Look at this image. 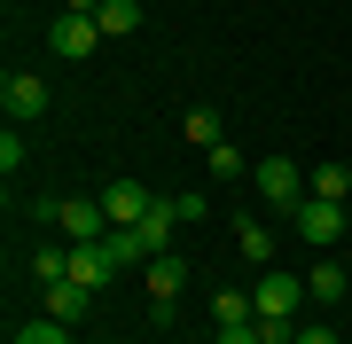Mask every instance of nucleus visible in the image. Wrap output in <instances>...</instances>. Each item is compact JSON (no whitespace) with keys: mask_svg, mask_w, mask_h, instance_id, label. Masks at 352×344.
I'll use <instances>...</instances> for the list:
<instances>
[{"mask_svg":"<svg viewBox=\"0 0 352 344\" xmlns=\"http://www.w3.org/2000/svg\"><path fill=\"white\" fill-rule=\"evenodd\" d=\"M314 196H329V204H352V172H344V165H321V172H314Z\"/></svg>","mask_w":352,"mask_h":344,"instance_id":"dca6fc26","label":"nucleus"},{"mask_svg":"<svg viewBox=\"0 0 352 344\" xmlns=\"http://www.w3.org/2000/svg\"><path fill=\"white\" fill-rule=\"evenodd\" d=\"M0 102H8V126H24V117L47 110V78H39V71H8V78H0Z\"/></svg>","mask_w":352,"mask_h":344,"instance_id":"20e7f679","label":"nucleus"},{"mask_svg":"<svg viewBox=\"0 0 352 344\" xmlns=\"http://www.w3.org/2000/svg\"><path fill=\"white\" fill-rule=\"evenodd\" d=\"M235 242H243V258H274V235H266V219H235Z\"/></svg>","mask_w":352,"mask_h":344,"instance_id":"4468645a","label":"nucleus"},{"mask_svg":"<svg viewBox=\"0 0 352 344\" xmlns=\"http://www.w3.org/2000/svg\"><path fill=\"white\" fill-rule=\"evenodd\" d=\"M102 204H110V227H141V219L157 211V196L141 188V180H110V188H102Z\"/></svg>","mask_w":352,"mask_h":344,"instance_id":"423d86ee","label":"nucleus"},{"mask_svg":"<svg viewBox=\"0 0 352 344\" xmlns=\"http://www.w3.org/2000/svg\"><path fill=\"white\" fill-rule=\"evenodd\" d=\"M305 297H314V290H305L298 274H274V266H266V282L251 290V306H258V321H298Z\"/></svg>","mask_w":352,"mask_h":344,"instance_id":"f03ea898","label":"nucleus"},{"mask_svg":"<svg viewBox=\"0 0 352 344\" xmlns=\"http://www.w3.org/2000/svg\"><path fill=\"white\" fill-rule=\"evenodd\" d=\"M305 290H314L321 306H337V297H352V282H344V266H337V258H321V266L305 274Z\"/></svg>","mask_w":352,"mask_h":344,"instance_id":"9b49d317","label":"nucleus"},{"mask_svg":"<svg viewBox=\"0 0 352 344\" xmlns=\"http://www.w3.org/2000/svg\"><path fill=\"white\" fill-rule=\"evenodd\" d=\"M219 344H266V336H258V321H235V329H219Z\"/></svg>","mask_w":352,"mask_h":344,"instance_id":"412c9836","label":"nucleus"},{"mask_svg":"<svg viewBox=\"0 0 352 344\" xmlns=\"http://www.w3.org/2000/svg\"><path fill=\"white\" fill-rule=\"evenodd\" d=\"M251 180H258V196H266L274 211H298L305 196H314V172H305V165H289V157H266Z\"/></svg>","mask_w":352,"mask_h":344,"instance_id":"f257e3e1","label":"nucleus"},{"mask_svg":"<svg viewBox=\"0 0 352 344\" xmlns=\"http://www.w3.org/2000/svg\"><path fill=\"white\" fill-rule=\"evenodd\" d=\"M87 306H94L87 282H47V290H39V313L63 321V329H78V321H87Z\"/></svg>","mask_w":352,"mask_h":344,"instance_id":"0eeeda50","label":"nucleus"},{"mask_svg":"<svg viewBox=\"0 0 352 344\" xmlns=\"http://www.w3.org/2000/svg\"><path fill=\"white\" fill-rule=\"evenodd\" d=\"M16 344H71V329H63V321H47V313H39V321H24V329H16Z\"/></svg>","mask_w":352,"mask_h":344,"instance_id":"f3484780","label":"nucleus"},{"mask_svg":"<svg viewBox=\"0 0 352 344\" xmlns=\"http://www.w3.org/2000/svg\"><path fill=\"white\" fill-rule=\"evenodd\" d=\"M94 24H102V39H126V32H141V8H133V0H102Z\"/></svg>","mask_w":352,"mask_h":344,"instance_id":"f8f14e48","label":"nucleus"},{"mask_svg":"<svg viewBox=\"0 0 352 344\" xmlns=\"http://www.w3.org/2000/svg\"><path fill=\"white\" fill-rule=\"evenodd\" d=\"M180 133H188L196 149H219V141H227V133H219V110H188V117H180Z\"/></svg>","mask_w":352,"mask_h":344,"instance_id":"2eb2a0df","label":"nucleus"},{"mask_svg":"<svg viewBox=\"0 0 352 344\" xmlns=\"http://www.w3.org/2000/svg\"><path fill=\"white\" fill-rule=\"evenodd\" d=\"M141 282H149V306H157V313H173V297H180V282H188V266L164 251V258H149V266H141Z\"/></svg>","mask_w":352,"mask_h":344,"instance_id":"1a4fd4ad","label":"nucleus"},{"mask_svg":"<svg viewBox=\"0 0 352 344\" xmlns=\"http://www.w3.org/2000/svg\"><path fill=\"white\" fill-rule=\"evenodd\" d=\"M0 165H8V172H24V133H16V126L0 133Z\"/></svg>","mask_w":352,"mask_h":344,"instance_id":"6ab92c4d","label":"nucleus"},{"mask_svg":"<svg viewBox=\"0 0 352 344\" xmlns=\"http://www.w3.org/2000/svg\"><path fill=\"white\" fill-rule=\"evenodd\" d=\"M204 165H212L219 180H235V172H243V149H235V141H219V149H204Z\"/></svg>","mask_w":352,"mask_h":344,"instance_id":"a211bd4d","label":"nucleus"},{"mask_svg":"<svg viewBox=\"0 0 352 344\" xmlns=\"http://www.w3.org/2000/svg\"><path fill=\"white\" fill-rule=\"evenodd\" d=\"M289 219H298V235H305V242H321V251L344 235V204H329V196H305Z\"/></svg>","mask_w":352,"mask_h":344,"instance_id":"39448f33","label":"nucleus"},{"mask_svg":"<svg viewBox=\"0 0 352 344\" xmlns=\"http://www.w3.org/2000/svg\"><path fill=\"white\" fill-rule=\"evenodd\" d=\"M47 47L63 55V63H78V55H94V47H102V24H94V16H55Z\"/></svg>","mask_w":352,"mask_h":344,"instance_id":"6e6552de","label":"nucleus"},{"mask_svg":"<svg viewBox=\"0 0 352 344\" xmlns=\"http://www.w3.org/2000/svg\"><path fill=\"white\" fill-rule=\"evenodd\" d=\"M32 274H39V290H47V282H71V242H47V251L32 258Z\"/></svg>","mask_w":352,"mask_h":344,"instance_id":"ddd939ff","label":"nucleus"},{"mask_svg":"<svg viewBox=\"0 0 352 344\" xmlns=\"http://www.w3.org/2000/svg\"><path fill=\"white\" fill-rule=\"evenodd\" d=\"M110 274H118L110 242H71V282H87V290H102Z\"/></svg>","mask_w":352,"mask_h":344,"instance_id":"9d476101","label":"nucleus"},{"mask_svg":"<svg viewBox=\"0 0 352 344\" xmlns=\"http://www.w3.org/2000/svg\"><path fill=\"white\" fill-rule=\"evenodd\" d=\"M298 344H344V336L329 329V321H305V329H298Z\"/></svg>","mask_w":352,"mask_h":344,"instance_id":"aec40b11","label":"nucleus"},{"mask_svg":"<svg viewBox=\"0 0 352 344\" xmlns=\"http://www.w3.org/2000/svg\"><path fill=\"white\" fill-rule=\"evenodd\" d=\"M55 227H63L71 242H102L110 235V204H102V196H71V204L55 211Z\"/></svg>","mask_w":352,"mask_h":344,"instance_id":"7ed1b4c3","label":"nucleus"}]
</instances>
